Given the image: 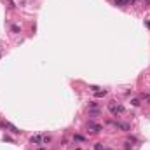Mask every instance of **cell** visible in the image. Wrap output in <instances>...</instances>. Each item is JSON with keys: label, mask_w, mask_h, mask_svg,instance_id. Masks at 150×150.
<instances>
[{"label": "cell", "mask_w": 150, "mask_h": 150, "mask_svg": "<svg viewBox=\"0 0 150 150\" xmlns=\"http://www.w3.org/2000/svg\"><path fill=\"white\" fill-rule=\"evenodd\" d=\"M87 129H91L92 133H100V131H101V126L96 124V122H89V124H87Z\"/></svg>", "instance_id": "obj_4"}, {"label": "cell", "mask_w": 150, "mask_h": 150, "mask_svg": "<svg viewBox=\"0 0 150 150\" xmlns=\"http://www.w3.org/2000/svg\"><path fill=\"white\" fill-rule=\"evenodd\" d=\"M105 94H106L105 89H103V91H94V96H98V98H100V96H105Z\"/></svg>", "instance_id": "obj_7"}, {"label": "cell", "mask_w": 150, "mask_h": 150, "mask_svg": "<svg viewBox=\"0 0 150 150\" xmlns=\"http://www.w3.org/2000/svg\"><path fill=\"white\" fill-rule=\"evenodd\" d=\"M112 124H114L115 127H120L122 131H129L131 127H129V124H122V122H112Z\"/></svg>", "instance_id": "obj_5"}, {"label": "cell", "mask_w": 150, "mask_h": 150, "mask_svg": "<svg viewBox=\"0 0 150 150\" xmlns=\"http://www.w3.org/2000/svg\"><path fill=\"white\" fill-rule=\"evenodd\" d=\"M30 141L35 143V145H44V143H49L51 141V136H47V135H33L30 138Z\"/></svg>", "instance_id": "obj_1"}, {"label": "cell", "mask_w": 150, "mask_h": 150, "mask_svg": "<svg viewBox=\"0 0 150 150\" xmlns=\"http://www.w3.org/2000/svg\"><path fill=\"white\" fill-rule=\"evenodd\" d=\"M131 105H133V106H140L141 103H140V100H138V98H133V100H131Z\"/></svg>", "instance_id": "obj_6"}, {"label": "cell", "mask_w": 150, "mask_h": 150, "mask_svg": "<svg viewBox=\"0 0 150 150\" xmlns=\"http://www.w3.org/2000/svg\"><path fill=\"white\" fill-rule=\"evenodd\" d=\"M108 110H110V114H114V115H119V114H124V106L120 103H115V101H112L108 105Z\"/></svg>", "instance_id": "obj_2"}, {"label": "cell", "mask_w": 150, "mask_h": 150, "mask_svg": "<svg viewBox=\"0 0 150 150\" xmlns=\"http://www.w3.org/2000/svg\"><path fill=\"white\" fill-rule=\"evenodd\" d=\"M0 126H4L5 129H9V131H11L12 135H19V129H17L16 126H12L11 122H0Z\"/></svg>", "instance_id": "obj_3"}]
</instances>
